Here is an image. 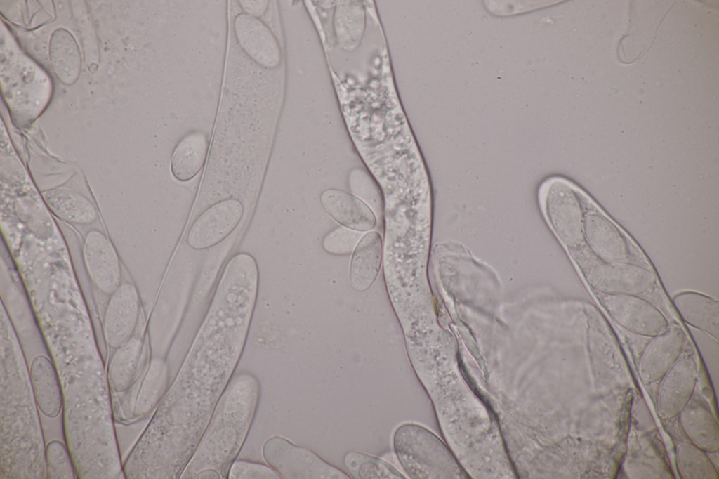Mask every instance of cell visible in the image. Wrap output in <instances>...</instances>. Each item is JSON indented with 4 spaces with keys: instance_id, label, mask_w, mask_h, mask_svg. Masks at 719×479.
I'll use <instances>...</instances> for the list:
<instances>
[{
    "instance_id": "1",
    "label": "cell",
    "mask_w": 719,
    "mask_h": 479,
    "mask_svg": "<svg viewBox=\"0 0 719 479\" xmlns=\"http://www.w3.org/2000/svg\"><path fill=\"white\" fill-rule=\"evenodd\" d=\"M1 349L0 478L45 479V441L29 372L4 326Z\"/></svg>"
},
{
    "instance_id": "2",
    "label": "cell",
    "mask_w": 719,
    "mask_h": 479,
    "mask_svg": "<svg viewBox=\"0 0 719 479\" xmlns=\"http://www.w3.org/2000/svg\"><path fill=\"white\" fill-rule=\"evenodd\" d=\"M260 393V381L253 374L233 375L180 478H228L255 418Z\"/></svg>"
},
{
    "instance_id": "3",
    "label": "cell",
    "mask_w": 719,
    "mask_h": 479,
    "mask_svg": "<svg viewBox=\"0 0 719 479\" xmlns=\"http://www.w3.org/2000/svg\"><path fill=\"white\" fill-rule=\"evenodd\" d=\"M262 454L281 478H350L311 450L281 436L268 438L263 445Z\"/></svg>"
},
{
    "instance_id": "4",
    "label": "cell",
    "mask_w": 719,
    "mask_h": 479,
    "mask_svg": "<svg viewBox=\"0 0 719 479\" xmlns=\"http://www.w3.org/2000/svg\"><path fill=\"white\" fill-rule=\"evenodd\" d=\"M538 199L551 214L564 242L571 247L581 244L583 239L584 215L579 192L567 181L551 178L541 183Z\"/></svg>"
},
{
    "instance_id": "5",
    "label": "cell",
    "mask_w": 719,
    "mask_h": 479,
    "mask_svg": "<svg viewBox=\"0 0 719 479\" xmlns=\"http://www.w3.org/2000/svg\"><path fill=\"white\" fill-rule=\"evenodd\" d=\"M598 297L612 318L631 332L652 338L670 327L662 312L640 296L600 293Z\"/></svg>"
},
{
    "instance_id": "6",
    "label": "cell",
    "mask_w": 719,
    "mask_h": 479,
    "mask_svg": "<svg viewBox=\"0 0 719 479\" xmlns=\"http://www.w3.org/2000/svg\"><path fill=\"white\" fill-rule=\"evenodd\" d=\"M589 284L598 293L640 296L653 290L657 278L649 270L625 262L604 263L587 275Z\"/></svg>"
},
{
    "instance_id": "7",
    "label": "cell",
    "mask_w": 719,
    "mask_h": 479,
    "mask_svg": "<svg viewBox=\"0 0 719 479\" xmlns=\"http://www.w3.org/2000/svg\"><path fill=\"white\" fill-rule=\"evenodd\" d=\"M103 324L107 345L117 349L134 334L140 315V298L135 285L121 283L111 294Z\"/></svg>"
},
{
    "instance_id": "8",
    "label": "cell",
    "mask_w": 719,
    "mask_h": 479,
    "mask_svg": "<svg viewBox=\"0 0 719 479\" xmlns=\"http://www.w3.org/2000/svg\"><path fill=\"white\" fill-rule=\"evenodd\" d=\"M82 256L87 274L103 294L111 295L121 284L119 256L113 244L101 231H88L84 240Z\"/></svg>"
},
{
    "instance_id": "9",
    "label": "cell",
    "mask_w": 719,
    "mask_h": 479,
    "mask_svg": "<svg viewBox=\"0 0 719 479\" xmlns=\"http://www.w3.org/2000/svg\"><path fill=\"white\" fill-rule=\"evenodd\" d=\"M244 206L236 199L220 201L205 211L191 227L187 242L194 249L213 247L227 237L238 225Z\"/></svg>"
},
{
    "instance_id": "10",
    "label": "cell",
    "mask_w": 719,
    "mask_h": 479,
    "mask_svg": "<svg viewBox=\"0 0 719 479\" xmlns=\"http://www.w3.org/2000/svg\"><path fill=\"white\" fill-rule=\"evenodd\" d=\"M697 365L690 355L679 357L662 377L657 396V410L664 419L677 415L692 398L697 381Z\"/></svg>"
},
{
    "instance_id": "11",
    "label": "cell",
    "mask_w": 719,
    "mask_h": 479,
    "mask_svg": "<svg viewBox=\"0 0 719 479\" xmlns=\"http://www.w3.org/2000/svg\"><path fill=\"white\" fill-rule=\"evenodd\" d=\"M234 32L241 48L258 65L266 68L279 65L282 53L278 41L258 18L245 13L238 14L234 20Z\"/></svg>"
},
{
    "instance_id": "12",
    "label": "cell",
    "mask_w": 719,
    "mask_h": 479,
    "mask_svg": "<svg viewBox=\"0 0 719 479\" xmlns=\"http://www.w3.org/2000/svg\"><path fill=\"white\" fill-rule=\"evenodd\" d=\"M685 336L681 329L669 327L652 337L643 350L638 366L639 375L646 383L662 379L680 357Z\"/></svg>"
},
{
    "instance_id": "13",
    "label": "cell",
    "mask_w": 719,
    "mask_h": 479,
    "mask_svg": "<svg viewBox=\"0 0 719 479\" xmlns=\"http://www.w3.org/2000/svg\"><path fill=\"white\" fill-rule=\"evenodd\" d=\"M583 239L591 251L604 263L627 261L630 251L625 238L607 218L591 213L584 218Z\"/></svg>"
},
{
    "instance_id": "14",
    "label": "cell",
    "mask_w": 719,
    "mask_h": 479,
    "mask_svg": "<svg viewBox=\"0 0 719 479\" xmlns=\"http://www.w3.org/2000/svg\"><path fill=\"white\" fill-rule=\"evenodd\" d=\"M321 201L328 214L343 227L365 232L376 225V218L371 207L353 193L328 189L322 192Z\"/></svg>"
},
{
    "instance_id": "15",
    "label": "cell",
    "mask_w": 719,
    "mask_h": 479,
    "mask_svg": "<svg viewBox=\"0 0 719 479\" xmlns=\"http://www.w3.org/2000/svg\"><path fill=\"white\" fill-rule=\"evenodd\" d=\"M29 376L39 409L50 419L58 416L63 409V395L55 364L38 355L32 360Z\"/></svg>"
},
{
    "instance_id": "16",
    "label": "cell",
    "mask_w": 719,
    "mask_h": 479,
    "mask_svg": "<svg viewBox=\"0 0 719 479\" xmlns=\"http://www.w3.org/2000/svg\"><path fill=\"white\" fill-rule=\"evenodd\" d=\"M672 303L681 319L691 327L718 339L719 301L701 292L682 291L674 294Z\"/></svg>"
},
{
    "instance_id": "17",
    "label": "cell",
    "mask_w": 719,
    "mask_h": 479,
    "mask_svg": "<svg viewBox=\"0 0 719 479\" xmlns=\"http://www.w3.org/2000/svg\"><path fill=\"white\" fill-rule=\"evenodd\" d=\"M678 415L680 426L691 443L706 452L718 450V424L706 406L690 399Z\"/></svg>"
},
{
    "instance_id": "18",
    "label": "cell",
    "mask_w": 719,
    "mask_h": 479,
    "mask_svg": "<svg viewBox=\"0 0 719 479\" xmlns=\"http://www.w3.org/2000/svg\"><path fill=\"white\" fill-rule=\"evenodd\" d=\"M382 238L377 231L364 235L355 248L350 265L352 287L358 291L368 289L380 271Z\"/></svg>"
},
{
    "instance_id": "19",
    "label": "cell",
    "mask_w": 719,
    "mask_h": 479,
    "mask_svg": "<svg viewBox=\"0 0 719 479\" xmlns=\"http://www.w3.org/2000/svg\"><path fill=\"white\" fill-rule=\"evenodd\" d=\"M168 365L163 357H153L138 386L132 411L133 419H143L154 412L168 390Z\"/></svg>"
},
{
    "instance_id": "20",
    "label": "cell",
    "mask_w": 719,
    "mask_h": 479,
    "mask_svg": "<svg viewBox=\"0 0 719 479\" xmlns=\"http://www.w3.org/2000/svg\"><path fill=\"white\" fill-rule=\"evenodd\" d=\"M209 139L202 131H194L183 138L174 149L171 171L180 182L194 178L202 170L208 154Z\"/></svg>"
},
{
    "instance_id": "21",
    "label": "cell",
    "mask_w": 719,
    "mask_h": 479,
    "mask_svg": "<svg viewBox=\"0 0 719 479\" xmlns=\"http://www.w3.org/2000/svg\"><path fill=\"white\" fill-rule=\"evenodd\" d=\"M49 209L60 219L71 223L88 225L95 221L98 213L86 197L65 188H52L42 192Z\"/></svg>"
},
{
    "instance_id": "22",
    "label": "cell",
    "mask_w": 719,
    "mask_h": 479,
    "mask_svg": "<svg viewBox=\"0 0 719 479\" xmlns=\"http://www.w3.org/2000/svg\"><path fill=\"white\" fill-rule=\"evenodd\" d=\"M143 348L142 337L134 334L124 345L116 349L107 371L112 390L117 393L125 392L137 383Z\"/></svg>"
},
{
    "instance_id": "23",
    "label": "cell",
    "mask_w": 719,
    "mask_h": 479,
    "mask_svg": "<svg viewBox=\"0 0 719 479\" xmlns=\"http://www.w3.org/2000/svg\"><path fill=\"white\" fill-rule=\"evenodd\" d=\"M50 61L58 79L65 84H72L78 79L81 57L73 35L60 28L53 32L49 44Z\"/></svg>"
},
{
    "instance_id": "24",
    "label": "cell",
    "mask_w": 719,
    "mask_h": 479,
    "mask_svg": "<svg viewBox=\"0 0 719 479\" xmlns=\"http://www.w3.org/2000/svg\"><path fill=\"white\" fill-rule=\"evenodd\" d=\"M679 475L684 479H718V473L706 452L691 442H682L675 449Z\"/></svg>"
},
{
    "instance_id": "25",
    "label": "cell",
    "mask_w": 719,
    "mask_h": 479,
    "mask_svg": "<svg viewBox=\"0 0 719 479\" xmlns=\"http://www.w3.org/2000/svg\"><path fill=\"white\" fill-rule=\"evenodd\" d=\"M345 466L353 478H405L386 461L362 452H349Z\"/></svg>"
},
{
    "instance_id": "26",
    "label": "cell",
    "mask_w": 719,
    "mask_h": 479,
    "mask_svg": "<svg viewBox=\"0 0 719 479\" xmlns=\"http://www.w3.org/2000/svg\"><path fill=\"white\" fill-rule=\"evenodd\" d=\"M46 474L48 479L78 478L76 467L66 445L58 440L50 441L45 450Z\"/></svg>"
},
{
    "instance_id": "27",
    "label": "cell",
    "mask_w": 719,
    "mask_h": 479,
    "mask_svg": "<svg viewBox=\"0 0 719 479\" xmlns=\"http://www.w3.org/2000/svg\"><path fill=\"white\" fill-rule=\"evenodd\" d=\"M343 5L336 15V31L343 44L349 48L353 46L361 36L363 27V14L360 6L354 4Z\"/></svg>"
},
{
    "instance_id": "28",
    "label": "cell",
    "mask_w": 719,
    "mask_h": 479,
    "mask_svg": "<svg viewBox=\"0 0 719 479\" xmlns=\"http://www.w3.org/2000/svg\"><path fill=\"white\" fill-rule=\"evenodd\" d=\"M362 236V232L341 226L324 237L323 247L331 254L347 255L353 252Z\"/></svg>"
},
{
    "instance_id": "29",
    "label": "cell",
    "mask_w": 719,
    "mask_h": 479,
    "mask_svg": "<svg viewBox=\"0 0 719 479\" xmlns=\"http://www.w3.org/2000/svg\"><path fill=\"white\" fill-rule=\"evenodd\" d=\"M230 479H278L280 475L268 464L236 459L228 473Z\"/></svg>"
},
{
    "instance_id": "30",
    "label": "cell",
    "mask_w": 719,
    "mask_h": 479,
    "mask_svg": "<svg viewBox=\"0 0 719 479\" xmlns=\"http://www.w3.org/2000/svg\"><path fill=\"white\" fill-rule=\"evenodd\" d=\"M350 188L354 195L362 199L367 204H376L381 198L375 183L371 178L362 169L353 170L350 177Z\"/></svg>"
},
{
    "instance_id": "31",
    "label": "cell",
    "mask_w": 719,
    "mask_h": 479,
    "mask_svg": "<svg viewBox=\"0 0 719 479\" xmlns=\"http://www.w3.org/2000/svg\"><path fill=\"white\" fill-rule=\"evenodd\" d=\"M245 13L258 18L265 14L268 9V1H239Z\"/></svg>"
}]
</instances>
